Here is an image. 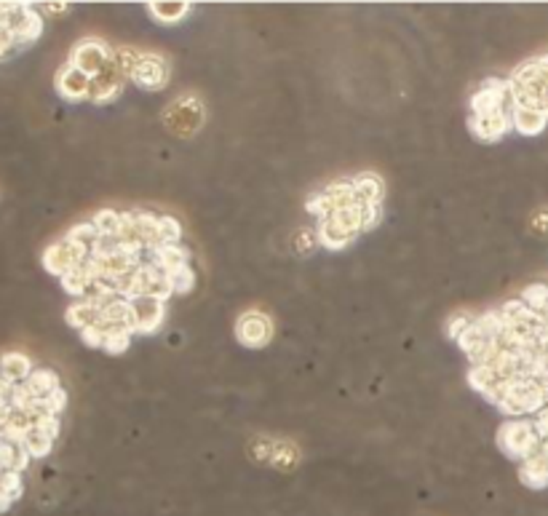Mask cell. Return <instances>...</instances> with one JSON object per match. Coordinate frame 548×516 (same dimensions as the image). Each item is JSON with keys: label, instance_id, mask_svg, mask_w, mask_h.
Returning <instances> with one entry per match:
<instances>
[{"label": "cell", "instance_id": "1", "mask_svg": "<svg viewBox=\"0 0 548 516\" xmlns=\"http://www.w3.org/2000/svg\"><path fill=\"white\" fill-rule=\"evenodd\" d=\"M68 393L54 369L22 351L0 354V514L24 495V474L62 431Z\"/></svg>", "mask_w": 548, "mask_h": 516}, {"label": "cell", "instance_id": "2", "mask_svg": "<svg viewBox=\"0 0 548 516\" xmlns=\"http://www.w3.org/2000/svg\"><path fill=\"white\" fill-rule=\"evenodd\" d=\"M43 32L38 8L27 3H0V62L30 49Z\"/></svg>", "mask_w": 548, "mask_h": 516}, {"label": "cell", "instance_id": "3", "mask_svg": "<svg viewBox=\"0 0 548 516\" xmlns=\"http://www.w3.org/2000/svg\"><path fill=\"white\" fill-rule=\"evenodd\" d=\"M508 97L511 107H548V54L525 62L516 73L508 78Z\"/></svg>", "mask_w": 548, "mask_h": 516}, {"label": "cell", "instance_id": "4", "mask_svg": "<svg viewBox=\"0 0 548 516\" xmlns=\"http://www.w3.org/2000/svg\"><path fill=\"white\" fill-rule=\"evenodd\" d=\"M204 121H206V107L196 94H182L163 110V124L177 137L198 134Z\"/></svg>", "mask_w": 548, "mask_h": 516}, {"label": "cell", "instance_id": "5", "mask_svg": "<svg viewBox=\"0 0 548 516\" xmlns=\"http://www.w3.org/2000/svg\"><path fill=\"white\" fill-rule=\"evenodd\" d=\"M498 444L511 460H530L541 452V437L533 420H511L498 431Z\"/></svg>", "mask_w": 548, "mask_h": 516}, {"label": "cell", "instance_id": "6", "mask_svg": "<svg viewBox=\"0 0 548 516\" xmlns=\"http://www.w3.org/2000/svg\"><path fill=\"white\" fill-rule=\"evenodd\" d=\"M113 57H115V49H110L105 41H99V38H83V41L76 43V49H73V54H70L68 62L73 68H78L80 73L88 75V78H96L107 68V62Z\"/></svg>", "mask_w": 548, "mask_h": 516}, {"label": "cell", "instance_id": "7", "mask_svg": "<svg viewBox=\"0 0 548 516\" xmlns=\"http://www.w3.org/2000/svg\"><path fill=\"white\" fill-rule=\"evenodd\" d=\"M235 337L246 348H265L273 340V321L262 310H246L235 321Z\"/></svg>", "mask_w": 548, "mask_h": 516}, {"label": "cell", "instance_id": "8", "mask_svg": "<svg viewBox=\"0 0 548 516\" xmlns=\"http://www.w3.org/2000/svg\"><path fill=\"white\" fill-rule=\"evenodd\" d=\"M126 80H129V73H126V70L121 68V62L113 57L102 73L96 75V78H91L88 102H94V105H107V102L118 99L121 91H123V86H126Z\"/></svg>", "mask_w": 548, "mask_h": 516}, {"label": "cell", "instance_id": "9", "mask_svg": "<svg viewBox=\"0 0 548 516\" xmlns=\"http://www.w3.org/2000/svg\"><path fill=\"white\" fill-rule=\"evenodd\" d=\"M129 78L145 91H158V88H163L169 83V65L158 54H140V60L132 68Z\"/></svg>", "mask_w": 548, "mask_h": 516}, {"label": "cell", "instance_id": "10", "mask_svg": "<svg viewBox=\"0 0 548 516\" xmlns=\"http://www.w3.org/2000/svg\"><path fill=\"white\" fill-rule=\"evenodd\" d=\"M470 132L484 140V143H498L511 132V110H492V113H479L470 115Z\"/></svg>", "mask_w": 548, "mask_h": 516}, {"label": "cell", "instance_id": "11", "mask_svg": "<svg viewBox=\"0 0 548 516\" xmlns=\"http://www.w3.org/2000/svg\"><path fill=\"white\" fill-rule=\"evenodd\" d=\"M54 86H57L59 97H65L70 102L88 99V94H91V78L86 73H80L78 68H73L70 62H65L59 68V73L54 78Z\"/></svg>", "mask_w": 548, "mask_h": 516}, {"label": "cell", "instance_id": "12", "mask_svg": "<svg viewBox=\"0 0 548 516\" xmlns=\"http://www.w3.org/2000/svg\"><path fill=\"white\" fill-rule=\"evenodd\" d=\"M548 126V118L543 110L535 107H511V129H516L519 134H541Z\"/></svg>", "mask_w": 548, "mask_h": 516}, {"label": "cell", "instance_id": "13", "mask_svg": "<svg viewBox=\"0 0 548 516\" xmlns=\"http://www.w3.org/2000/svg\"><path fill=\"white\" fill-rule=\"evenodd\" d=\"M187 11H190L187 3H151V16L163 22V24L182 22L187 16Z\"/></svg>", "mask_w": 548, "mask_h": 516}, {"label": "cell", "instance_id": "14", "mask_svg": "<svg viewBox=\"0 0 548 516\" xmlns=\"http://www.w3.org/2000/svg\"><path fill=\"white\" fill-rule=\"evenodd\" d=\"M543 113H546V118H548V107H546V110H543Z\"/></svg>", "mask_w": 548, "mask_h": 516}]
</instances>
